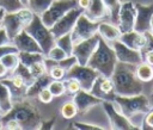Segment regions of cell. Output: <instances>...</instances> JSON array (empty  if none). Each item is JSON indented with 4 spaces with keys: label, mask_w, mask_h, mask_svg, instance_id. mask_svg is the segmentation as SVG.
<instances>
[{
    "label": "cell",
    "mask_w": 153,
    "mask_h": 130,
    "mask_svg": "<svg viewBox=\"0 0 153 130\" xmlns=\"http://www.w3.org/2000/svg\"><path fill=\"white\" fill-rule=\"evenodd\" d=\"M116 95H136L142 93V82L135 75V66L118 62L111 74Z\"/></svg>",
    "instance_id": "cell-1"
},
{
    "label": "cell",
    "mask_w": 153,
    "mask_h": 130,
    "mask_svg": "<svg viewBox=\"0 0 153 130\" xmlns=\"http://www.w3.org/2000/svg\"><path fill=\"white\" fill-rule=\"evenodd\" d=\"M7 119L16 120L22 129H39L42 122L37 107L26 100L13 104L11 110L0 118V122L2 123Z\"/></svg>",
    "instance_id": "cell-2"
},
{
    "label": "cell",
    "mask_w": 153,
    "mask_h": 130,
    "mask_svg": "<svg viewBox=\"0 0 153 130\" xmlns=\"http://www.w3.org/2000/svg\"><path fill=\"white\" fill-rule=\"evenodd\" d=\"M116 63H117V57L112 47L99 36L97 48L91 55L87 66L96 69L100 75L110 78L115 69Z\"/></svg>",
    "instance_id": "cell-3"
},
{
    "label": "cell",
    "mask_w": 153,
    "mask_h": 130,
    "mask_svg": "<svg viewBox=\"0 0 153 130\" xmlns=\"http://www.w3.org/2000/svg\"><path fill=\"white\" fill-rule=\"evenodd\" d=\"M114 101L118 110L128 118L130 122L133 120L134 117L139 114H145L149 109L151 104L149 100L146 95L142 93L136 94V95H115ZM133 123V122H131Z\"/></svg>",
    "instance_id": "cell-4"
},
{
    "label": "cell",
    "mask_w": 153,
    "mask_h": 130,
    "mask_svg": "<svg viewBox=\"0 0 153 130\" xmlns=\"http://www.w3.org/2000/svg\"><path fill=\"white\" fill-rule=\"evenodd\" d=\"M24 30L37 42V44L42 49L43 55H45L55 45V37L53 36L50 29L43 24L39 16L33 14L32 19Z\"/></svg>",
    "instance_id": "cell-5"
},
{
    "label": "cell",
    "mask_w": 153,
    "mask_h": 130,
    "mask_svg": "<svg viewBox=\"0 0 153 130\" xmlns=\"http://www.w3.org/2000/svg\"><path fill=\"white\" fill-rule=\"evenodd\" d=\"M32 16L33 13L27 7L16 12H6L1 19V26L6 30L8 37L12 39L17 33L26 27V25L32 19Z\"/></svg>",
    "instance_id": "cell-6"
},
{
    "label": "cell",
    "mask_w": 153,
    "mask_h": 130,
    "mask_svg": "<svg viewBox=\"0 0 153 130\" xmlns=\"http://www.w3.org/2000/svg\"><path fill=\"white\" fill-rule=\"evenodd\" d=\"M98 25H99L98 20H92L87 16H85V13H81L76 19L74 27L71 31L73 44L96 35L98 32Z\"/></svg>",
    "instance_id": "cell-7"
},
{
    "label": "cell",
    "mask_w": 153,
    "mask_h": 130,
    "mask_svg": "<svg viewBox=\"0 0 153 130\" xmlns=\"http://www.w3.org/2000/svg\"><path fill=\"white\" fill-rule=\"evenodd\" d=\"M104 111L106 112V116L109 118L110 129L114 130H131V129H139L136 125H134L130 119H128L116 106L114 100H104L103 103Z\"/></svg>",
    "instance_id": "cell-8"
},
{
    "label": "cell",
    "mask_w": 153,
    "mask_h": 130,
    "mask_svg": "<svg viewBox=\"0 0 153 130\" xmlns=\"http://www.w3.org/2000/svg\"><path fill=\"white\" fill-rule=\"evenodd\" d=\"M75 6H76L75 0H54L49 6V8L42 16H39L41 20L45 26L50 29L67 11H69Z\"/></svg>",
    "instance_id": "cell-9"
},
{
    "label": "cell",
    "mask_w": 153,
    "mask_h": 130,
    "mask_svg": "<svg viewBox=\"0 0 153 130\" xmlns=\"http://www.w3.org/2000/svg\"><path fill=\"white\" fill-rule=\"evenodd\" d=\"M100 74L93 69L90 66H81L79 63L74 64L71 69H68L66 72V78H74L79 81L81 89L84 91H90L92 88V85L94 82V80L99 76Z\"/></svg>",
    "instance_id": "cell-10"
},
{
    "label": "cell",
    "mask_w": 153,
    "mask_h": 130,
    "mask_svg": "<svg viewBox=\"0 0 153 130\" xmlns=\"http://www.w3.org/2000/svg\"><path fill=\"white\" fill-rule=\"evenodd\" d=\"M84 13V11L81 8H79L78 6L71 8L69 11H67L51 27H50V31L53 33V36L56 38L59 36H62L65 33H69L72 31V29L74 27L75 25V21L78 19V17Z\"/></svg>",
    "instance_id": "cell-11"
},
{
    "label": "cell",
    "mask_w": 153,
    "mask_h": 130,
    "mask_svg": "<svg viewBox=\"0 0 153 130\" xmlns=\"http://www.w3.org/2000/svg\"><path fill=\"white\" fill-rule=\"evenodd\" d=\"M98 39H99V33L97 32L92 37L82 39V41L73 44L72 55H74L76 57V61H78L79 64H81V66H86L87 64L91 55L93 54V51L97 48Z\"/></svg>",
    "instance_id": "cell-12"
},
{
    "label": "cell",
    "mask_w": 153,
    "mask_h": 130,
    "mask_svg": "<svg viewBox=\"0 0 153 130\" xmlns=\"http://www.w3.org/2000/svg\"><path fill=\"white\" fill-rule=\"evenodd\" d=\"M135 17H136L135 4H133L131 1L122 2L118 11V16H117V21H116L117 27L122 33L134 30Z\"/></svg>",
    "instance_id": "cell-13"
},
{
    "label": "cell",
    "mask_w": 153,
    "mask_h": 130,
    "mask_svg": "<svg viewBox=\"0 0 153 130\" xmlns=\"http://www.w3.org/2000/svg\"><path fill=\"white\" fill-rule=\"evenodd\" d=\"M110 45L112 47L118 62H123V63H128L133 66H137L140 62H142L141 51L127 47L120 39L114 41Z\"/></svg>",
    "instance_id": "cell-14"
},
{
    "label": "cell",
    "mask_w": 153,
    "mask_h": 130,
    "mask_svg": "<svg viewBox=\"0 0 153 130\" xmlns=\"http://www.w3.org/2000/svg\"><path fill=\"white\" fill-rule=\"evenodd\" d=\"M88 92H91L93 95L100 98L103 101L104 100H114V97L116 95L114 82H112L111 78L103 76V75H99L94 80L92 88Z\"/></svg>",
    "instance_id": "cell-15"
},
{
    "label": "cell",
    "mask_w": 153,
    "mask_h": 130,
    "mask_svg": "<svg viewBox=\"0 0 153 130\" xmlns=\"http://www.w3.org/2000/svg\"><path fill=\"white\" fill-rule=\"evenodd\" d=\"M136 17L134 30L141 33H145L151 30L152 18H153V4L152 5H142L136 4Z\"/></svg>",
    "instance_id": "cell-16"
},
{
    "label": "cell",
    "mask_w": 153,
    "mask_h": 130,
    "mask_svg": "<svg viewBox=\"0 0 153 130\" xmlns=\"http://www.w3.org/2000/svg\"><path fill=\"white\" fill-rule=\"evenodd\" d=\"M11 41L13 42V45L17 48L18 52H42V49L37 44V42L25 30H22L19 33H17Z\"/></svg>",
    "instance_id": "cell-17"
},
{
    "label": "cell",
    "mask_w": 153,
    "mask_h": 130,
    "mask_svg": "<svg viewBox=\"0 0 153 130\" xmlns=\"http://www.w3.org/2000/svg\"><path fill=\"white\" fill-rule=\"evenodd\" d=\"M73 101L76 105L78 112H86L91 107H93V106L99 105V104L103 103V100L100 98H98V97L93 95L91 92L84 91V89H80L79 92H76L74 94Z\"/></svg>",
    "instance_id": "cell-18"
},
{
    "label": "cell",
    "mask_w": 153,
    "mask_h": 130,
    "mask_svg": "<svg viewBox=\"0 0 153 130\" xmlns=\"http://www.w3.org/2000/svg\"><path fill=\"white\" fill-rule=\"evenodd\" d=\"M10 91L11 95L17 98V99H22L23 97L26 95V91H27V85L17 75L11 74L10 78H5L1 81Z\"/></svg>",
    "instance_id": "cell-19"
},
{
    "label": "cell",
    "mask_w": 153,
    "mask_h": 130,
    "mask_svg": "<svg viewBox=\"0 0 153 130\" xmlns=\"http://www.w3.org/2000/svg\"><path fill=\"white\" fill-rule=\"evenodd\" d=\"M120 41L123 44H126L127 47L141 51L143 49L145 44H146V36H145V33H141V32H137L135 30H131V31L121 33Z\"/></svg>",
    "instance_id": "cell-20"
},
{
    "label": "cell",
    "mask_w": 153,
    "mask_h": 130,
    "mask_svg": "<svg viewBox=\"0 0 153 130\" xmlns=\"http://www.w3.org/2000/svg\"><path fill=\"white\" fill-rule=\"evenodd\" d=\"M98 33L99 36L105 41L108 42L109 44H111L114 41H117L120 39V36H121V31L120 29L116 26V25H112L110 23H105V21H99V25H98Z\"/></svg>",
    "instance_id": "cell-21"
},
{
    "label": "cell",
    "mask_w": 153,
    "mask_h": 130,
    "mask_svg": "<svg viewBox=\"0 0 153 130\" xmlns=\"http://www.w3.org/2000/svg\"><path fill=\"white\" fill-rule=\"evenodd\" d=\"M106 7L103 2V0H91L88 8L84 12L85 16H87L92 20H100L106 14Z\"/></svg>",
    "instance_id": "cell-22"
},
{
    "label": "cell",
    "mask_w": 153,
    "mask_h": 130,
    "mask_svg": "<svg viewBox=\"0 0 153 130\" xmlns=\"http://www.w3.org/2000/svg\"><path fill=\"white\" fill-rule=\"evenodd\" d=\"M51 76L47 73V74H43L38 78H35L33 82L27 87V91H26V97H37V94L39 93V91H42L43 88L48 87L49 82L51 81Z\"/></svg>",
    "instance_id": "cell-23"
},
{
    "label": "cell",
    "mask_w": 153,
    "mask_h": 130,
    "mask_svg": "<svg viewBox=\"0 0 153 130\" xmlns=\"http://www.w3.org/2000/svg\"><path fill=\"white\" fill-rule=\"evenodd\" d=\"M135 75L141 82H148L153 80V66L147 62H140L135 66Z\"/></svg>",
    "instance_id": "cell-24"
},
{
    "label": "cell",
    "mask_w": 153,
    "mask_h": 130,
    "mask_svg": "<svg viewBox=\"0 0 153 130\" xmlns=\"http://www.w3.org/2000/svg\"><path fill=\"white\" fill-rule=\"evenodd\" d=\"M12 95L8 88L0 81V113H7L12 107Z\"/></svg>",
    "instance_id": "cell-25"
},
{
    "label": "cell",
    "mask_w": 153,
    "mask_h": 130,
    "mask_svg": "<svg viewBox=\"0 0 153 130\" xmlns=\"http://www.w3.org/2000/svg\"><path fill=\"white\" fill-rule=\"evenodd\" d=\"M54 0H27L26 7L36 16H42Z\"/></svg>",
    "instance_id": "cell-26"
},
{
    "label": "cell",
    "mask_w": 153,
    "mask_h": 130,
    "mask_svg": "<svg viewBox=\"0 0 153 130\" xmlns=\"http://www.w3.org/2000/svg\"><path fill=\"white\" fill-rule=\"evenodd\" d=\"M55 44H56L57 47H60L67 55H72L73 41H72V37H71V32L56 37V38H55Z\"/></svg>",
    "instance_id": "cell-27"
},
{
    "label": "cell",
    "mask_w": 153,
    "mask_h": 130,
    "mask_svg": "<svg viewBox=\"0 0 153 130\" xmlns=\"http://www.w3.org/2000/svg\"><path fill=\"white\" fill-rule=\"evenodd\" d=\"M12 74L19 76V78H20L27 86H30V85L33 82V80H35V78L32 76L30 69H29L26 66H24L23 63H20V62H19L18 67H17L14 70H12Z\"/></svg>",
    "instance_id": "cell-28"
},
{
    "label": "cell",
    "mask_w": 153,
    "mask_h": 130,
    "mask_svg": "<svg viewBox=\"0 0 153 130\" xmlns=\"http://www.w3.org/2000/svg\"><path fill=\"white\" fill-rule=\"evenodd\" d=\"M18 56H19L20 63H23L26 67H29L30 64H32L36 61H39V60L44 58L43 52H24V51H19Z\"/></svg>",
    "instance_id": "cell-29"
},
{
    "label": "cell",
    "mask_w": 153,
    "mask_h": 130,
    "mask_svg": "<svg viewBox=\"0 0 153 130\" xmlns=\"http://www.w3.org/2000/svg\"><path fill=\"white\" fill-rule=\"evenodd\" d=\"M0 61H1V63L6 67V69L10 70V72L14 70V69L18 67L19 62H20V61H19L18 52H8V54H6L4 57H1Z\"/></svg>",
    "instance_id": "cell-30"
},
{
    "label": "cell",
    "mask_w": 153,
    "mask_h": 130,
    "mask_svg": "<svg viewBox=\"0 0 153 130\" xmlns=\"http://www.w3.org/2000/svg\"><path fill=\"white\" fill-rule=\"evenodd\" d=\"M60 113L66 119H72L73 117H75L78 113V109H76L75 103L73 100H68L65 104H62V106L60 109Z\"/></svg>",
    "instance_id": "cell-31"
},
{
    "label": "cell",
    "mask_w": 153,
    "mask_h": 130,
    "mask_svg": "<svg viewBox=\"0 0 153 130\" xmlns=\"http://www.w3.org/2000/svg\"><path fill=\"white\" fill-rule=\"evenodd\" d=\"M26 7L20 0H0V8L6 12H16Z\"/></svg>",
    "instance_id": "cell-32"
},
{
    "label": "cell",
    "mask_w": 153,
    "mask_h": 130,
    "mask_svg": "<svg viewBox=\"0 0 153 130\" xmlns=\"http://www.w3.org/2000/svg\"><path fill=\"white\" fill-rule=\"evenodd\" d=\"M48 89L53 94V97H61L66 92V86L63 80H51L48 85Z\"/></svg>",
    "instance_id": "cell-33"
},
{
    "label": "cell",
    "mask_w": 153,
    "mask_h": 130,
    "mask_svg": "<svg viewBox=\"0 0 153 130\" xmlns=\"http://www.w3.org/2000/svg\"><path fill=\"white\" fill-rule=\"evenodd\" d=\"M32 74L33 78H38L43 74H47L48 73V69H47V66H45V62H44V58L43 60H39V61H36L33 62L32 64H30L27 67Z\"/></svg>",
    "instance_id": "cell-34"
},
{
    "label": "cell",
    "mask_w": 153,
    "mask_h": 130,
    "mask_svg": "<svg viewBox=\"0 0 153 130\" xmlns=\"http://www.w3.org/2000/svg\"><path fill=\"white\" fill-rule=\"evenodd\" d=\"M106 10L110 12L111 18L114 19V21H117V16H118V11L121 7V0H103Z\"/></svg>",
    "instance_id": "cell-35"
},
{
    "label": "cell",
    "mask_w": 153,
    "mask_h": 130,
    "mask_svg": "<svg viewBox=\"0 0 153 130\" xmlns=\"http://www.w3.org/2000/svg\"><path fill=\"white\" fill-rule=\"evenodd\" d=\"M67 56H69V55H67V54H66L60 47H57L56 44L44 55V57H47V58H49V60H53V61H56V62L63 60V58L67 57Z\"/></svg>",
    "instance_id": "cell-36"
},
{
    "label": "cell",
    "mask_w": 153,
    "mask_h": 130,
    "mask_svg": "<svg viewBox=\"0 0 153 130\" xmlns=\"http://www.w3.org/2000/svg\"><path fill=\"white\" fill-rule=\"evenodd\" d=\"M65 86H66V91L71 94H75L76 92H79L81 89V86L79 83V81L74 78H65Z\"/></svg>",
    "instance_id": "cell-37"
},
{
    "label": "cell",
    "mask_w": 153,
    "mask_h": 130,
    "mask_svg": "<svg viewBox=\"0 0 153 130\" xmlns=\"http://www.w3.org/2000/svg\"><path fill=\"white\" fill-rule=\"evenodd\" d=\"M78 63V61H76V57L74 56V55H69V56H67V57H65L63 60H61V61H59L57 62V64L60 66V67H62L66 72L68 70V69H71L74 64H76Z\"/></svg>",
    "instance_id": "cell-38"
},
{
    "label": "cell",
    "mask_w": 153,
    "mask_h": 130,
    "mask_svg": "<svg viewBox=\"0 0 153 130\" xmlns=\"http://www.w3.org/2000/svg\"><path fill=\"white\" fill-rule=\"evenodd\" d=\"M141 129H153V109H149L145 114L142 119V125Z\"/></svg>",
    "instance_id": "cell-39"
},
{
    "label": "cell",
    "mask_w": 153,
    "mask_h": 130,
    "mask_svg": "<svg viewBox=\"0 0 153 130\" xmlns=\"http://www.w3.org/2000/svg\"><path fill=\"white\" fill-rule=\"evenodd\" d=\"M37 97H38V99H39V101L41 103H43V104H49L51 100H53V94L50 93V91L48 89V87H45V88H43L42 91H39V93L37 94Z\"/></svg>",
    "instance_id": "cell-40"
},
{
    "label": "cell",
    "mask_w": 153,
    "mask_h": 130,
    "mask_svg": "<svg viewBox=\"0 0 153 130\" xmlns=\"http://www.w3.org/2000/svg\"><path fill=\"white\" fill-rule=\"evenodd\" d=\"M73 126L79 130H103L104 129L103 126H98V125L88 124V123H80V122H74Z\"/></svg>",
    "instance_id": "cell-41"
},
{
    "label": "cell",
    "mask_w": 153,
    "mask_h": 130,
    "mask_svg": "<svg viewBox=\"0 0 153 130\" xmlns=\"http://www.w3.org/2000/svg\"><path fill=\"white\" fill-rule=\"evenodd\" d=\"M8 52H18L17 48L13 45V44H4V45H0V58L4 57L6 54Z\"/></svg>",
    "instance_id": "cell-42"
},
{
    "label": "cell",
    "mask_w": 153,
    "mask_h": 130,
    "mask_svg": "<svg viewBox=\"0 0 153 130\" xmlns=\"http://www.w3.org/2000/svg\"><path fill=\"white\" fill-rule=\"evenodd\" d=\"M142 61L153 66V50H141Z\"/></svg>",
    "instance_id": "cell-43"
},
{
    "label": "cell",
    "mask_w": 153,
    "mask_h": 130,
    "mask_svg": "<svg viewBox=\"0 0 153 130\" xmlns=\"http://www.w3.org/2000/svg\"><path fill=\"white\" fill-rule=\"evenodd\" d=\"M145 36H146V44L143 47L142 50H153V36L149 31L145 32Z\"/></svg>",
    "instance_id": "cell-44"
},
{
    "label": "cell",
    "mask_w": 153,
    "mask_h": 130,
    "mask_svg": "<svg viewBox=\"0 0 153 130\" xmlns=\"http://www.w3.org/2000/svg\"><path fill=\"white\" fill-rule=\"evenodd\" d=\"M11 42V38L8 37L6 30L1 26L0 27V45H4V44H8Z\"/></svg>",
    "instance_id": "cell-45"
},
{
    "label": "cell",
    "mask_w": 153,
    "mask_h": 130,
    "mask_svg": "<svg viewBox=\"0 0 153 130\" xmlns=\"http://www.w3.org/2000/svg\"><path fill=\"white\" fill-rule=\"evenodd\" d=\"M55 120H56V118L54 117V118H51V119H50V120H48V122H45V120L41 122L39 129H53V126H54V123H55Z\"/></svg>",
    "instance_id": "cell-46"
},
{
    "label": "cell",
    "mask_w": 153,
    "mask_h": 130,
    "mask_svg": "<svg viewBox=\"0 0 153 130\" xmlns=\"http://www.w3.org/2000/svg\"><path fill=\"white\" fill-rule=\"evenodd\" d=\"M90 2H91V0H78V1H76V6H78L79 8H81V10L85 12V11L88 8Z\"/></svg>",
    "instance_id": "cell-47"
},
{
    "label": "cell",
    "mask_w": 153,
    "mask_h": 130,
    "mask_svg": "<svg viewBox=\"0 0 153 130\" xmlns=\"http://www.w3.org/2000/svg\"><path fill=\"white\" fill-rule=\"evenodd\" d=\"M7 69H6V67L1 63V61H0V79H4L5 76H6V74H7Z\"/></svg>",
    "instance_id": "cell-48"
},
{
    "label": "cell",
    "mask_w": 153,
    "mask_h": 130,
    "mask_svg": "<svg viewBox=\"0 0 153 130\" xmlns=\"http://www.w3.org/2000/svg\"><path fill=\"white\" fill-rule=\"evenodd\" d=\"M4 14H5V11H4L2 8H0V20L2 19V17H4Z\"/></svg>",
    "instance_id": "cell-49"
},
{
    "label": "cell",
    "mask_w": 153,
    "mask_h": 130,
    "mask_svg": "<svg viewBox=\"0 0 153 130\" xmlns=\"http://www.w3.org/2000/svg\"><path fill=\"white\" fill-rule=\"evenodd\" d=\"M149 32H151L152 36H153V18H152V24H151V30H149Z\"/></svg>",
    "instance_id": "cell-50"
},
{
    "label": "cell",
    "mask_w": 153,
    "mask_h": 130,
    "mask_svg": "<svg viewBox=\"0 0 153 130\" xmlns=\"http://www.w3.org/2000/svg\"><path fill=\"white\" fill-rule=\"evenodd\" d=\"M20 1H22V2H23L25 6H26V2H27V0H20Z\"/></svg>",
    "instance_id": "cell-51"
},
{
    "label": "cell",
    "mask_w": 153,
    "mask_h": 130,
    "mask_svg": "<svg viewBox=\"0 0 153 130\" xmlns=\"http://www.w3.org/2000/svg\"><path fill=\"white\" fill-rule=\"evenodd\" d=\"M0 129H2V124H1V122H0Z\"/></svg>",
    "instance_id": "cell-52"
},
{
    "label": "cell",
    "mask_w": 153,
    "mask_h": 130,
    "mask_svg": "<svg viewBox=\"0 0 153 130\" xmlns=\"http://www.w3.org/2000/svg\"><path fill=\"white\" fill-rule=\"evenodd\" d=\"M0 27H1V20H0Z\"/></svg>",
    "instance_id": "cell-53"
},
{
    "label": "cell",
    "mask_w": 153,
    "mask_h": 130,
    "mask_svg": "<svg viewBox=\"0 0 153 130\" xmlns=\"http://www.w3.org/2000/svg\"><path fill=\"white\" fill-rule=\"evenodd\" d=\"M152 98H153V92H152Z\"/></svg>",
    "instance_id": "cell-54"
}]
</instances>
